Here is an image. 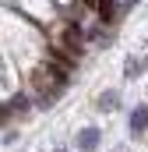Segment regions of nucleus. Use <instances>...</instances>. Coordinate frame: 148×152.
<instances>
[{"instance_id":"1","label":"nucleus","mask_w":148,"mask_h":152,"mask_svg":"<svg viewBox=\"0 0 148 152\" xmlns=\"http://www.w3.org/2000/svg\"><path fill=\"white\" fill-rule=\"evenodd\" d=\"M57 46H60L64 57L78 60V57H81V28H78V25H60V32H57Z\"/></svg>"},{"instance_id":"2","label":"nucleus","mask_w":148,"mask_h":152,"mask_svg":"<svg viewBox=\"0 0 148 152\" xmlns=\"http://www.w3.org/2000/svg\"><path fill=\"white\" fill-rule=\"evenodd\" d=\"M99 142H102V131H99L95 124H92V127H81V131L74 134V149L78 152H95Z\"/></svg>"},{"instance_id":"3","label":"nucleus","mask_w":148,"mask_h":152,"mask_svg":"<svg viewBox=\"0 0 148 152\" xmlns=\"http://www.w3.org/2000/svg\"><path fill=\"white\" fill-rule=\"evenodd\" d=\"M127 127H131V134H134V138L148 131V106H145V103L131 110V120H127Z\"/></svg>"},{"instance_id":"4","label":"nucleus","mask_w":148,"mask_h":152,"mask_svg":"<svg viewBox=\"0 0 148 152\" xmlns=\"http://www.w3.org/2000/svg\"><path fill=\"white\" fill-rule=\"evenodd\" d=\"M141 75H145V57H138V53L127 57V64H123V78L134 81V78H141Z\"/></svg>"},{"instance_id":"5","label":"nucleus","mask_w":148,"mask_h":152,"mask_svg":"<svg viewBox=\"0 0 148 152\" xmlns=\"http://www.w3.org/2000/svg\"><path fill=\"white\" fill-rule=\"evenodd\" d=\"M95 106H99L102 113H110V110H116V106H120V92H116V88H106V92L99 96V103H95Z\"/></svg>"},{"instance_id":"6","label":"nucleus","mask_w":148,"mask_h":152,"mask_svg":"<svg viewBox=\"0 0 148 152\" xmlns=\"http://www.w3.org/2000/svg\"><path fill=\"white\" fill-rule=\"evenodd\" d=\"M113 14H116V0H99V18L113 21Z\"/></svg>"},{"instance_id":"7","label":"nucleus","mask_w":148,"mask_h":152,"mask_svg":"<svg viewBox=\"0 0 148 152\" xmlns=\"http://www.w3.org/2000/svg\"><path fill=\"white\" fill-rule=\"evenodd\" d=\"M113 152H131V149H127V145H116V149H113Z\"/></svg>"},{"instance_id":"8","label":"nucleus","mask_w":148,"mask_h":152,"mask_svg":"<svg viewBox=\"0 0 148 152\" xmlns=\"http://www.w3.org/2000/svg\"><path fill=\"white\" fill-rule=\"evenodd\" d=\"M53 152H67V149H53Z\"/></svg>"}]
</instances>
